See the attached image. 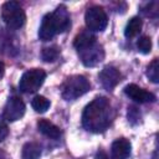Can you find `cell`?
Segmentation results:
<instances>
[{
    "instance_id": "obj_1",
    "label": "cell",
    "mask_w": 159,
    "mask_h": 159,
    "mask_svg": "<svg viewBox=\"0 0 159 159\" xmlns=\"http://www.w3.org/2000/svg\"><path fill=\"white\" fill-rule=\"evenodd\" d=\"M114 117L112 104L106 97H96L86 106L82 113V125L92 133L104 132L112 123Z\"/></svg>"
},
{
    "instance_id": "obj_2",
    "label": "cell",
    "mask_w": 159,
    "mask_h": 159,
    "mask_svg": "<svg viewBox=\"0 0 159 159\" xmlns=\"http://www.w3.org/2000/svg\"><path fill=\"white\" fill-rule=\"evenodd\" d=\"M73 46L77 50L80 60L87 67H93L103 61L104 51L102 45L97 42V39L89 32H81L75 37Z\"/></svg>"
},
{
    "instance_id": "obj_3",
    "label": "cell",
    "mask_w": 159,
    "mask_h": 159,
    "mask_svg": "<svg viewBox=\"0 0 159 159\" xmlns=\"http://www.w3.org/2000/svg\"><path fill=\"white\" fill-rule=\"evenodd\" d=\"M71 26V17L65 5H60L53 12L46 14L39 29V37L42 41H50L57 34L67 31Z\"/></svg>"
},
{
    "instance_id": "obj_4",
    "label": "cell",
    "mask_w": 159,
    "mask_h": 159,
    "mask_svg": "<svg viewBox=\"0 0 159 159\" xmlns=\"http://www.w3.org/2000/svg\"><path fill=\"white\" fill-rule=\"evenodd\" d=\"M91 89L89 81L82 75L70 76L65 80L61 87L62 98L66 101H75L78 97L83 96Z\"/></svg>"
},
{
    "instance_id": "obj_5",
    "label": "cell",
    "mask_w": 159,
    "mask_h": 159,
    "mask_svg": "<svg viewBox=\"0 0 159 159\" xmlns=\"http://www.w3.org/2000/svg\"><path fill=\"white\" fill-rule=\"evenodd\" d=\"M1 19L9 29H20L24 26L26 15L17 1H6L1 7Z\"/></svg>"
},
{
    "instance_id": "obj_6",
    "label": "cell",
    "mask_w": 159,
    "mask_h": 159,
    "mask_svg": "<svg viewBox=\"0 0 159 159\" xmlns=\"http://www.w3.org/2000/svg\"><path fill=\"white\" fill-rule=\"evenodd\" d=\"M46 78V72L41 68H32L26 71L19 82V88L21 92L25 93H34L36 92L43 83Z\"/></svg>"
},
{
    "instance_id": "obj_7",
    "label": "cell",
    "mask_w": 159,
    "mask_h": 159,
    "mask_svg": "<svg viewBox=\"0 0 159 159\" xmlns=\"http://www.w3.org/2000/svg\"><path fill=\"white\" fill-rule=\"evenodd\" d=\"M84 21H86V26L91 31H103L107 27L108 17L106 11L101 6L94 5L87 9L84 14Z\"/></svg>"
},
{
    "instance_id": "obj_8",
    "label": "cell",
    "mask_w": 159,
    "mask_h": 159,
    "mask_svg": "<svg viewBox=\"0 0 159 159\" xmlns=\"http://www.w3.org/2000/svg\"><path fill=\"white\" fill-rule=\"evenodd\" d=\"M24 114H25V103L22 102V99L16 96L10 97L4 107V113H2L4 119L9 122H15L20 119Z\"/></svg>"
},
{
    "instance_id": "obj_9",
    "label": "cell",
    "mask_w": 159,
    "mask_h": 159,
    "mask_svg": "<svg viewBox=\"0 0 159 159\" xmlns=\"http://www.w3.org/2000/svg\"><path fill=\"white\" fill-rule=\"evenodd\" d=\"M120 78H122L120 72L113 66H106L98 75V80L101 84L107 91H112L120 82Z\"/></svg>"
},
{
    "instance_id": "obj_10",
    "label": "cell",
    "mask_w": 159,
    "mask_h": 159,
    "mask_svg": "<svg viewBox=\"0 0 159 159\" xmlns=\"http://www.w3.org/2000/svg\"><path fill=\"white\" fill-rule=\"evenodd\" d=\"M124 93L130 99H133L134 102H138V103H148V102L155 101V96L152 92H148L144 88H142L134 83L127 84L124 87Z\"/></svg>"
},
{
    "instance_id": "obj_11",
    "label": "cell",
    "mask_w": 159,
    "mask_h": 159,
    "mask_svg": "<svg viewBox=\"0 0 159 159\" xmlns=\"http://www.w3.org/2000/svg\"><path fill=\"white\" fill-rule=\"evenodd\" d=\"M130 142L125 138H118L112 143L111 159H128L130 155Z\"/></svg>"
},
{
    "instance_id": "obj_12",
    "label": "cell",
    "mask_w": 159,
    "mask_h": 159,
    "mask_svg": "<svg viewBox=\"0 0 159 159\" xmlns=\"http://www.w3.org/2000/svg\"><path fill=\"white\" fill-rule=\"evenodd\" d=\"M37 128L43 135H46L51 139H57L61 135L60 128L57 125H55L53 123H51L50 120H47V119H40L37 122Z\"/></svg>"
},
{
    "instance_id": "obj_13",
    "label": "cell",
    "mask_w": 159,
    "mask_h": 159,
    "mask_svg": "<svg viewBox=\"0 0 159 159\" xmlns=\"http://www.w3.org/2000/svg\"><path fill=\"white\" fill-rule=\"evenodd\" d=\"M41 157V145L36 142H27L24 144L21 150L22 159H40Z\"/></svg>"
},
{
    "instance_id": "obj_14",
    "label": "cell",
    "mask_w": 159,
    "mask_h": 159,
    "mask_svg": "<svg viewBox=\"0 0 159 159\" xmlns=\"http://www.w3.org/2000/svg\"><path fill=\"white\" fill-rule=\"evenodd\" d=\"M142 26H143V22H142V19H140V17H138V16L132 17V19L128 21V24H127V26H125V30H124L125 37L132 39V37L137 36V35L140 32Z\"/></svg>"
},
{
    "instance_id": "obj_15",
    "label": "cell",
    "mask_w": 159,
    "mask_h": 159,
    "mask_svg": "<svg viewBox=\"0 0 159 159\" xmlns=\"http://www.w3.org/2000/svg\"><path fill=\"white\" fill-rule=\"evenodd\" d=\"M31 106L36 112L43 113L50 108V101L43 96H35L34 99L31 101Z\"/></svg>"
},
{
    "instance_id": "obj_16",
    "label": "cell",
    "mask_w": 159,
    "mask_h": 159,
    "mask_svg": "<svg viewBox=\"0 0 159 159\" xmlns=\"http://www.w3.org/2000/svg\"><path fill=\"white\" fill-rule=\"evenodd\" d=\"M147 76L154 83L159 82V60L158 58H154L148 65V67H147Z\"/></svg>"
},
{
    "instance_id": "obj_17",
    "label": "cell",
    "mask_w": 159,
    "mask_h": 159,
    "mask_svg": "<svg viewBox=\"0 0 159 159\" xmlns=\"http://www.w3.org/2000/svg\"><path fill=\"white\" fill-rule=\"evenodd\" d=\"M58 55H60V50L58 47L56 46H51V47H45L42 48V52H41V57L45 62H53L58 58Z\"/></svg>"
},
{
    "instance_id": "obj_18",
    "label": "cell",
    "mask_w": 159,
    "mask_h": 159,
    "mask_svg": "<svg viewBox=\"0 0 159 159\" xmlns=\"http://www.w3.org/2000/svg\"><path fill=\"white\" fill-rule=\"evenodd\" d=\"M137 47L142 53H149L152 51V40L148 36H140L137 41Z\"/></svg>"
},
{
    "instance_id": "obj_19",
    "label": "cell",
    "mask_w": 159,
    "mask_h": 159,
    "mask_svg": "<svg viewBox=\"0 0 159 159\" xmlns=\"http://www.w3.org/2000/svg\"><path fill=\"white\" fill-rule=\"evenodd\" d=\"M142 11L145 16L149 17H157L158 16V2L157 1H152L145 4V6L142 7Z\"/></svg>"
},
{
    "instance_id": "obj_20",
    "label": "cell",
    "mask_w": 159,
    "mask_h": 159,
    "mask_svg": "<svg viewBox=\"0 0 159 159\" xmlns=\"http://www.w3.org/2000/svg\"><path fill=\"white\" fill-rule=\"evenodd\" d=\"M127 117H128V120H129L132 124H137V123H139V120H140V112L138 111L137 107L130 106V107H128Z\"/></svg>"
},
{
    "instance_id": "obj_21",
    "label": "cell",
    "mask_w": 159,
    "mask_h": 159,
    "mask_svg": "<svg viewBox=\"0 0 159 159\" xmlns=\"http://www.w3.org/2000/svg\"><path fill=\"white\" fill-rule=\"evenodd\" d=\"M9 134V128H7V124L5 123L4 118L0 117V143L7 137Z\"/></svg>"
},
{
    "instance_id": "obj_22",
    "label": "cell",
    "mask_w": 159,
    "mask_h": 159,
    "mask_svg": "<svg viewBox=\"0 0 159 159\" xmlns=\"http://www.w3.org/2000/svg\"><path fill=\"white\" fill-rule=\"evenodd\" d=\"M94 159H108V155H107V153H106L104 150H98V152L96 153Z\"/></svg>"
},
{
    "instance_id": "obj_23",
    "label": "cell",
    "mask_w": 159,
    "mask_h": 159,
    "mask_svg": "<svg viewBox=\"0 0 159 159\" xmlns=\"http://www.w3.org/2000/svg\"><path fill=\"white\" fill-rule=\"evenodd\" d=\"M0 159H10V157L5 152H0Z\"/></svg>"
},
{
    "instance_id": "obj_24",
    "label": "cell",
    "mask_w": 159,
    "mask_h": 159,
    "mask_svg": "<svg viewBox=\"0 0 159 159\" xmlns=\"http://www.w3.org/2000/svg\"><path fill=\"white\" fill-rule=\"evenodd\" d=\"M4 75V63L0 61V77H2Z\"/></svg>"
},
{
    "instance_id": "obj_25",
    "label": "cell",
    "mask_w": 159,
    "mask_h": 159,
    "mask_svg": "<svg viewBox=\"0 0 159 159\" xmlns=\"http://www.w3.org/2000/svg\"><path fill=\"white\" fill-rule=\"evenodd\" d=\"M157 154H158V153H157V150H155L154 154H153V159H157Z\"/></svg>"
}]
</instances>
